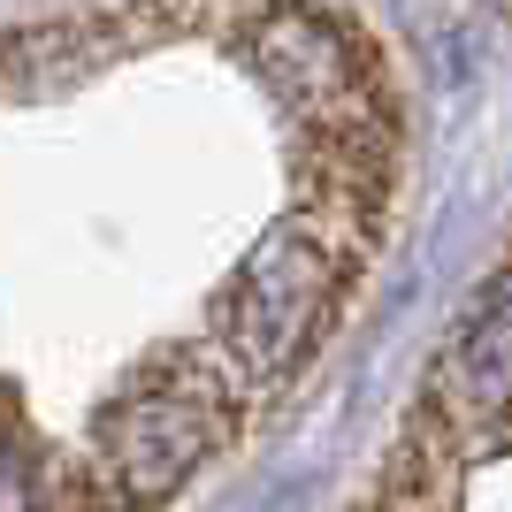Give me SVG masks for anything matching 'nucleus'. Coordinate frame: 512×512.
Returning a JSON list of instances; mask_svg holds the SVG:
<instances>
[{
	"label": "nucleus",
	"instance_id": "1",
	"mask_svg": "<svg viewBox=\"0 0 512 512\" xmlns=\"http://www.w3.org/2000/svg\"><path fill=\"white\" fill-rule=\"evenodd\" d=\"M367 230L360 222H337L329 207L314 214H283L276 230L260 237L245 268L230 276L222 306H214V344L237 375L253 383H276L329 337V321L344 306V283L360 268Z\"/></svg>",
	"mask_w": 512,
	"mask_h": 512
},
{
	"label": "nucleus",
	"instance_id": "2",
	"mask_svg": "<svg viewBox=\"0 0 512 512\" xmlns=\"http://www.w3.org/2000/svg\"><path fill=\"white\" fill-rule=\"evenodd\" d=\"M230 421H237V390L222 383L214 360H192V352L153 360L100 413L85 474L115 512H161L214 451L230 444Z\"/></svg>",
	"mask_w": 512,
	"mask_h": 512
},
{
	"label": "nucleus",
	"instance_id": "3",
	"mask_svg": "<svg viewBox=\"0 0 512 512\" xmlns=\"http://www.w3.org/2000/svg\"><path fill=\"white\" fill-rule=\"evenodd\" d=\"M428 421L467 451H505L512 444V276L459 321L444 360L428 375Z\"/></svg>",
	"mask_w": 512,
	"mask_h": 512
},
{
	"label": "nucleus",
	"instance_id": "4",
	"mask_svg": "<svg viewBox=\"0 0 512 512\" xmlns=\"http://www.w3.org/2000/svg\"><path fill=\"white\" fill-rule=\"evenodd\" d=\"M459 467H467V451L421 413V421L398 436L383 482L367 497V512H459Z\"/></svg>",
	"mask_w": 512,
	"mask_h": 512
}]
</instances>
